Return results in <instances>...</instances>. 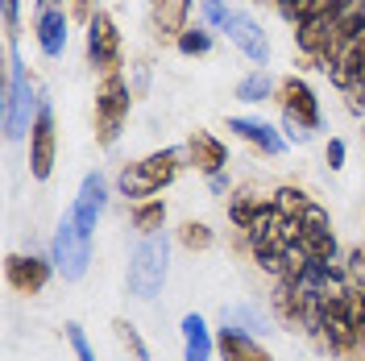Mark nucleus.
Segmentation results:
<instances>
[{"label":"nucleus","instance_id":"4468645a","mask_svg":"<svg viewBox=\"0 0 365 361\" xmlns=\"http://www.w3.org/2000/svg\"><path fill=\"white\" fill-rule=\"evenodd\" d=\"M182 150H187V162H191L204 179L228 171V146L216 133H207V129H195V133L187 137V146H182Z\"/></svg>","mask_w":365,"mask_h":361},{"label":"nucleus","instance_id":"2eb2a0df","mask_svg":"<svg viewBox=\"0 0 365 361\" xmlns=\"http://www.w3.org/2000/svg\"><path fill=\"white\" fill-rule=\"evenodd\" d=\"M67 25H71V13L58 4V9H38L34 17V38H38V50L46 59H63L67 50Z\"/></svg>","mask_w":365,"mask_h":361},{"label":"nucleus","instance_id":"9b49d317","mask_svg":"<svg viewBox=\"0 0 365 361\" xmlns=\"http://www.w3.org/2000/svg\"><path fill=\"white\" fill-rule=\"evenodd\" d=\"M4 274L9 287L21 295H38L54 274V258H38V253H9L4 258Z\"/></svg>","mask_w":365,"mask_h":361},{"label":"nucleus","instance_id":"4be33fe9","mask_svg":"<svg viewBox=\"0 0 365 361\" xmlns=\"http://www.w3.org/2000/svg\"><path fill=\"white\" fill-rule=\"evenodd\" d=\"M175 237H179V245H187L191 253H195V249L204 253V249H212V241H216V233H212L204 220H182Z\"/></svg>","mask_w":365,"mask_h":361},{"label":"nucleus","instance_id":"393cba45","mask_svg":"<svg viewBox=\"0 0 365 361\" xmlns=\"http://www.w3.org/2000/svg\"><path fill=\"white\" fill-rule=\"evenodd\" d=\"M0 17H4V29H9V46H17V34H21V0H0Z\"/></svg>","mask_w":365,"mask_h":361},{"label":"nucleus","instance_id":"f8f14e48","mask_svg":"<svg viewBox=\"0 0 365 361\" xmlns=\"http://www.w3.org/2000/svg\"><path fill=\"white\" fill-rule=\"evenodd\" d=\"M104 208H108V179H104L100 171H91V175H83V183H79V195L71 200L67 212L83 228H88V233H96L100 216H104Z\"/></svg>","mask_w":365,"mask_h":361},{"label":"nucleus","instance_id":"c85d7f7f","mask_svg":"<svg viewBox=\"0 0 365 361\" xmlns=\"http://www.w3.org/2000/svg\"><path fill=\"white\" fill-rule=\"evenodd\" d=\"M344 154H349V150H344L341 137H328V150H324V158H328V166H332V171H341V166H344Z\"/></svg>","mask_w":365,"mask_h":361},{"label":"nucleus","instance_id":"a878e982","mask_svg":"<svg viewBox=\"0 0 365 361\" xmlns=\"http://www.w3.org/2000/svg\"><path fill=\"white\" fill-rule=\"evenodd\" d=\"M67 340H71V349H75V361H96V353H91V345H88V332L79 324H67Z\"/></svg>","mask_w":365,"mask_h":361},{"label":"nucleus","instance_id":"aec40b11","mask_svg":"<svg viewBox=\"0 0 365 361\" xmlns=\"http://www.w3.org/2000/svg\"><path fill=\"white\" fill-rule=\"evenodd\" d=\"M162 225H166V203L162 200H145L133 208V228L141 233V237H150V233H162Z\"/></svg>","mask_w":365,"mask_h":361},{"label":"nucleus","instance_id":"c756f323","mask_svg":"<svg viewBox=\"0 0 365 361\" xmlns=\"http://www.w3.org/2000/svg\"><path fill=\"white\" fill-rule=\"evenodd\" d=\"M207 187H212L216 195H225V191H228V171H220V175H212V179H207Z\"/></svg>","mask_w":365,"mask_h":361},{"label":"nucleus","instance_id":"a211bd4d","mask_svg":"<svg viewBox=\"0 0 365 361\" xmlns=\"http://www.w3.org/2000/svg\"><path fill=\"white\" fill-rule=\"evenodd\" d=\"M179 332H182V361H212L216 337H212V328H207V320L200 312H187Z\"/></svg>","mask_w":365,"mask_h":361},{"label":"nucleus","instance_id":"6e6552de","mask_svg":"<svg viewBox=\"0 0 365 361\" xmlns=\"http://www.w3.org/2000/svg\"><path fill=\"white\" fill-rule=\"evenodd\" d=\"M88 63L91 71H100V79L120 71V29H116L113 13H104V9L88 25Z\"/></svg>","mask_w":365,"mask_h":361},{"label":"nucleus","instance_id":"f3484780","mask_svg":"<svg viewBox=\"0 0 365 361\" xmlns=\"http://www.w3.org/2000/svg\"><path fill=\"white\" fill-rule=\"evenodd\" d=\"M191 9H195V0H150V25H154V34L175 42L182 29L191 25Z\"/></svg>","mask_w":365,"mask_h":361},{"label":"nucleus","instance_id":"7ed1b4c3","mask_svg":"<svg viewBox=\"0 0 365 361\" xmlns=\"http://www.w3.org/2000/svg\"><path fill=\"white\" fill-rule=\"evenodd\" d=\"M166 266H170V237L166 233H150L129 249V274H125V287L133 299L150 303L158 299L166 287Z\"/></svg>","mask_w":365,"mask_h":361},{"label":"nucleus","instance_id":"2f4dec72","mask_svg":"<svg viewBox=\"0 0 365 361\" xmlns=\"http://www.w3.org/2000/svg\"><path fill=\"white\" fill-rule=\"evenodd\" d=\"M357 9H361V13H365V0H357Z\"/></svg>","mask_w":365,"mask_h":361},{"label":"nucleus","instance_id":"0eeeda50","mask_svg":"<svg viewBox=\"0 0 365 361\" xmlns=\"http://www.w3.org/2000/svg\"><path fill=\"white\" fill-rule=\"evenodd\" d=\"M295 220H299V241H295V245L303 249L307 258H316V262H336L341 245H336V233H332L328 212H324V208L312 200V203H307V208L295 216Z\"/></svg>","mask_w":365,"mask_h":361},{"label":"nucleus","instance_id":"5701e85b","mask_svg":"<svg viewBox=\"0 0 365 361\" xmlns=\"http://www.w3.org/2000/svg\"><path fill=\"white\" fill-rule=\"evenodd\" d=\"M113 328H116V340H120V345L133 353V361H150V349H145V340L137 337V328L129 324V320H116Z\"/></svg>","mask_w":365,"mask_h":361},{"label":"nucleus","instance_id":"bb28decb","mask_svg":"<svg viewBox=\"0 0 365 361\" xmlns=\"http://www.w3.org/2000/svg\"><path fill=\"white\" fill-rule=\"evenodd\" d=\"M344 270H349V283H353V287H365V245L349 249V262H344Z\"/></svg>","mask_w":365,"mask_h":361},{"label":"nucleus","instance_id":"ddd939ff","mask_svg":"<svg viewBox=\"0 0 365 361\" xmlns=\"http://www.w3.org/2000/svg\"><path fill=\"white\" fill-rule=\"evenodd\" d=\"M228 129L241 137V141H250L253 150H262L266 158H282L287 154V137L282 129H274L270 121H262V116H228Z\"/></svg>","mask_w":365,"mask_h":361},{"label":"nucleus","instance_id":"9d476101","mask_svg":"<svg viewBox=\"0 0 365 361\" xmlns=\"http://www.w3.org/2000/svg\"><path fill=\"white\" fill-rule=\"evenodd\" d=\"M225 38L237 46L250 63H257V67H266V63H270V38H266V29H262L257 17L232 9V17H228V25H225Z\"/></svg>","mask_w":365,"mask_h":361},{"label":"nucleus","instance_id":"6ab92c4d","mask_svg":"<svg viewBox=\"0 0 365 361\" xmlns=\"http://www.w3.org/2000/svg\"><path fill=\"white\" fill-rule=\"evenodd\" d=\"M278 96V83H274V75L266 67H253L241 83H237V100H245V104H266Z\"/></svg>","mask_w":365,"mask_h":361},{"label":"nucleus","instance_id":"39448f33","mask_svg":"<svg viewBox=\"0 0 365 361\" xmlns=\"http://www.w3.org/2000/svg\"><path fill=\"white\" fill-rule=\"evenodd\" d=\"M91 237H96V233H88L71 212H63L50 258H54V270L63 274L67 283H79V278L88 274V266H91Z\"/></svg>","mask_w":365,"mask_h":361},{"label":"nucleus","instance_id":"412c9836","mask_svg":"<svg viewBox=\"0 0 365 361\" xmlns=\"http://www.w3.org/2000/svg\"><path fill=\"white\" fill-rule=\"evenodd\" d=\"M175 46H179V54H187V59H200V54L212 50V29L207 25H187L179 38H175Z\"/></svg>","mask_w":365,"mask_h":361},{"label":"nucleus","instance_id":"1a4fd4ad","mask_svg":"<svg viewBox=\"0 0 365 361\" xmlns=\"http://www.w3.org/2000/svg\"><path fill=\"white\" fill-rule=\"evenodd\" d=\"M54 154H58V133H54V108L42 104V113L34 121V133H29V175L38 183H46L54 175Z\"/></svg>","mask_w":365,"mask_h":361},{"label":"nucleus","instance_id":"b1692460","mask_svg":"<svg viewBox=\"0 0 365 361\" xmlns=\"http://www.w3.org/2000/svg\"><path fill=\"white\" fill-rule=\"evenodd\" d=\"M200 13H204L207 29H225L228 17H232V9H228L225 0H200Z\"/></svg>","mask_w":365,"mask_h":361},{"label":"nucleus","instance_id":"f257e3e1","mask_svg":"<svg viewBox=\"0 0 365 361\" xmlns=\"http://www.w3.org/2000/svg\"><path fill=\"white\" fill-rule=\"evenodd\" d=\"M42 96L34 88V75L25 67V59L17 54V46H9V71H4V100H0V113H4V137L9 141H21L34 133V121L42 113Z\"/></svg>","mask_w":365,"mask_h":361},{"label":"nucleus","instance_id":"dca6fc26","mask_svg":"<svg viewBox=\"0 0 365 361\" xmlns=\"http://www.w3.org/2000/svg\"><path fill=\"white\" fill-rule=\"evenodd\" d=\"M216 353L225 361H274L270 349L257 337H250L245 328H237V324H225V328L216 332Z\"/></svg>","mask_w":365,"mask_h":361},{"label":"nucleus","instance_id":"7c9ffc66","mask_svg":"<svg viewBox=\"0 0 365 361\" xmlns=\"http://www.w3.org/2000/svg\"><path fill=\"white\" fill-rule=\"evenodd\" d=\"M63 0H38V9H58Z\"/></svg>","mask_w":365,"mask_h":361},{"label":"nucleus","instance_id":"423d86ee","mask_svg":"<svg viewBox=\"0 0 365 361\" xmlns=\"http://www.w3.org/2000/svg\"><path fill=\"white\" fill-rule=\"evenodd\" d=\"M274 100L282 104V125H299V129H307V133L316 137V129L324 125V116H319V96L312 91V83L303 75H287L278 83V96Z\"/></svg>","mask_w":365,"mask_h":361},{"label":"nucleus","instance_id":"cd10ccee","mask_svg":"<svg viewBox=\"0 0 365 361\" xmlns=\"http://www.w3.org/2000/svg\"><path fill=\"white\" fill-rule=\"evenodd\" d=\"M71 21H83V25H91V17H96V13H100V9H96V0H71Z\"/></svg>","mask_w":365,"mask_h":361},{"label":"nucleus","instance_id":"f03ea898","mask_svg":"<svg viewBox=\"0 0 365 361\" xmlns=\"http://www.w3.org/2000/svg\"><path fill=\"white\" fill-rule=\"evenodd\" d=\"M182 158H187L182 146H166V150H154V154H145V158L129 162V166L116 175V191L129 203L158 200V191H166L170 183L179 179Z\"/></svg>","mask_w":365,"mask_h":361},{"label":"nucleus","instance_id":"20e7f679","mask_svg":"<svg viewBox=\"0 0 365 361\" xmlns=\"http://www.w3.org/2000/svg\"><path fill=\"white\" fill-rule=\"evenodd\" d=\"M129 108H133V88L129 79L116 71V75H104L96 83V141L100 146H116V137L125 133V121H129Z\"/></svg>","mask_w":365,"mask_h":361}]
</instances>
